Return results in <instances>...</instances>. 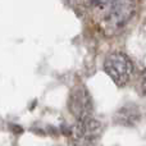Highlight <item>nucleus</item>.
I'll return each instance as SVG.
<instances>
[{
	"mask_svg": "<svg viewBox=\"0 0 146 146\" xmlns=\"http://www.w3.org/2000/svg\"><path fill=\"white\" fill-rule=\"evenodd\" d=\"M104 71L118 87H123L131 81L135 73V64L127 54L114 51L106 56Z\"/></svg>",
	"mask_w": 146,
	"mask_h": 146,
	"instance_id": "nucleus-1",
	"label": "nucleus"
},
{
	"mask_svg": "<svg viewBox=\"0 0 146 146\" xmlns=\"http://www.w3.org/2000/svg\"><path fill=\"white\" fill-rule=\"evenodd\" d=\"M103 133V124L92 115L77 121L69 129V137L74 146H94Z\"/></svg>",
	"mask_w": 146,
	"mask_h": 146,
	"instance_id": "nucleus-2",
	"label": "nucleus"
},
{
	"mask_svg": "<svg viewBox=\"0 0 146 146\" xmlns=\"http://www.w3.org/2000/svg\"><path fill=\"white\" fill-rule=\"evenodd\" d=\"M69 113L77 121L92 115L94 101L85 85H76L71 90L67 103Z\"/></svg>",
	"mask_w": 146,
	"mask_h": 146,
	"instance_id": "nucleus-3",
	"label": "nucleus"
},
{
	"mask_svg": "<svg viewBox=\"0 0 146 146\" xmlns=\"http://www.w3.org/2000/svg\"><path fill=\"white\" fill-rule=\"evenodd\" d=\"M136 12L135 0H114L108 8L106 22L110 27H123Z\"/></svg>",
	"mask_w": 146,
	"mask_h": 146,
	"instance_id": "nucleus-4",
	"label": "nucleus"
},
{
	"mask_svg": "<svg viewBox=\"0 0 146 146\" xmlns=\"http://www.w3.org/2000/svg\"><path fill=\"white\" fill-rule=\"evenodd\" d=\"M141 119V111H140L139 106L133 103L124 104L123 106L115 111L113 117V122L118 126L123 127H133Z\"/></svg>",
	"mask_w": 146,
	"mask_h": 146,
	"instance_id": "nucleus-5",
	"label": "nucleus"
},
{
	"mask_svg": "<svg viewBox=\"0 0 146 146\" xmlns=\"http://www.w3.org/2000/svg\"><path fill=\"white\" fill-rule=\"evenodd\" d=\"M88 1H90V4L92 5L94 8H98V9H108L114 0H88Z\"/></svg>",
	"mask_w": 146,
	"mask_h": 146,
	"instance_id": "nucleus-6",
	"label": "nucleus"
},
{
	"mask_svg": "<svg viewBox=\"0 0 146 146\" xmlns=\"http://www.w3.org/2000/svg\"><path fill=\"white\" fill-rule=\"evenodd\" d=\"M139 88H140V94L146 98V73L141 77V80H140Z\"/></svg>",
	"mask_w": 146,
	"mask_h": 146,
	"instance_id": "nucleus-7",
	"label": "nucleus"
}]
</instances>
